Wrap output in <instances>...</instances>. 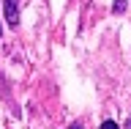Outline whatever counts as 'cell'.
Returning a JSON list of instances; mask_svg holds the SVG:
<instances>
[{"instance_id": "6da1fadb", "label": "cell", "mask_w": 131, "mask_h": 129, "mask_svg": "<svg viewBox=\"0 0 131 129\" xmlns=\"http://www.w3.org/2000/svg\"><path fill=\"white\" fill-rule=\"evenodd\" d=\"M0 11H6V22L11 25V28L19 25V0H3Z\"/></svg>"}, {"instance_id": "7a4b0ae2", "label": "cell", "mask_w": 131, "mask_h": 129, "mask_svg": "<svg viewBox=\"0 0 131 129\" xmlns=\"http://www.w3.org/2000/svg\"><path fill=\"white\" fill-rule=\"evenodd\" d=\"M115 14H123V11H126V8H128V0H115Z\"/></svg>"}, {"instance_id": "3957f363", "label": "cell", "mask_w": 131, "mask_h": 129, "mask_svg": "<svg viewBox=\"0 0 131 129\" xmlns=\"http://www.w3.org/2000/svg\"><path fill=\"white\" fill-rule=\"evenodd\" d=\"M101 129H120V126H117L115 121H104V124H101Z\"/></svg>"}, {"instance_id": "277c9868", "label": "cell", "mask_w": 131, "mask_h": 129, "mask_svg": "<svg viewBox=\"0 0 131 129\" xmlns=\"http://www.w3.org/2000/svg\"><path fill=\"white\" fill-rule=\"evenodd\" d=\"M71 129H85V126H82V124H71Z\"/></svg>"}, {"instance_id": "5b68a950", "label": "cell", "mask_w": 131, "mask_h": 129, "mask_svg": "<svg viewBox=\"0 0 131 129\" xmlns=\"http://www.w3.org/2000/svg\"><path fill=\"white\" fill-rule=\"evenodd\" d=\"M0 36H3V25H0Z\"/></svg>"}, {"instance_id": "8992f818", "label": "cell", "mask_w": 131, "mask_h": 129, "mask_svg": "<svg viewBox=\"0 0 131 129\" xmlns=\"http://www.w3.org/2000/svg\"><path fill=\"white\" fill-rule=\"evenodd\" d=\"M128 129H131V118H128Z\"/></svg>"}]
</instances>
